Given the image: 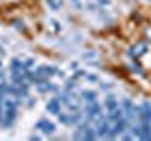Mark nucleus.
<instances>
[{
  "label": "nucleus",
  "mask_w": 151,
  "mask_h": 141,
  "mask_svg": "<svg viewBox=\"0 0 151 141\" xmlns=\"http://www.w3.org/2000/svg\"><path fill=\"white\" fill-rule=\"evenodd\" d=\"M136 115L140 117L142 122H151V103L144 102L140 107H136Z\"/></svg>",
  "instance_id": "nucleus-1"
},
{
  "label": "nucleus",
  "mask_w": 151,
  "mask_h": 141,
  "mask_svg": "<svg viewBox=\"0 0 151 141\" xmlns=\"http://www.w3.org/2000/svg\"><path fill=\"white\" fill-rule=\"evenodd\" d=\"M55 128H57V126L51 120H47V119H40L36 122V130H40L42 134H45V135H51L55 132Z\"/></svg>",
  "instance_id": "nucleus-2"
},
{
  "label": "nucleus",
  "mask_w": 151,
  "mask_h": 141,
  "mask_svg": "<svg viewBox=\"0 0 151 141\" xmlns=\"http://www.w3.org/2000/svg\"><path fill=\"white\" fill-rule=\"evenodd\" d=\"M100 113H102L100 103H98V102H91L87 105V109H85V117H87L89 120H94L96 117H100Z\"/></svg>",
  "instance_id": "nucleus-3"
},
{
  "label": "nucleus",
  "mask_w": 151,
  "mask_h": 141,
  "mask_svg": "<svg viewBox=\"0 0 151 141\" xmlns=\"http://www.w3.org/2000/svg\"><path fill=\"white\" fill-rule=\"evenodd\" d=\"M45 109L49 111L51 115H59V111H60V102H59V98H55V100H49V102H47Z\"/></svg>",
  "instance_id": "nucleus-4"
},
{
  "label": "nucleus",
  "mask_w": 151,
  "mask_h": 141,
  "mask_svg": "<svg viewBox=\"0 0 151 141\" xmlns=\"http://www.w3.org/2000/svg\"><path fill=\"white\" fill-rule=\"evenodd\" d=\"M38 90L40 92H57V87L53 83H49V81H42L38 85Z\"/></svg>",
  "instance_id": "nucleus-5"
},
{
  "label": "nucleus",
  "mask_w": 151,
  "mask_h": 141,
  "mask_svg": "<svg viewBox=\"0 0 151 141\" xmlns=\"http://www.w3.org/2000/svg\"><path fill=\"white\" fill-rule=\"evenodd\" d=\"M104 107H106V111H113V109H117V107H119V103H117V100L113 96H108L106 102H104Z\"/></svg>",
  "instance_id": "nucleus-6"
},
{
  "label": "nucleus",
  "mask_w": 151,
  "mask_h": 141,
  "mask_svg": "<svg viewBox=\"0 0 151 141\" xmlns=\"http://www.w3.org/2000/svg\"><path fill=\"white\" fill-rule=\"evenodd\" d=\"M81 96L85 98V102H87V103L96 102V92H94V90H83V92H81Z\"/></svg>",
  "instance_id": "nucleus-7"
},
{
  "label": "nucleus",
  "mask_w": 151,
  "mask_h": 141,
  "mask_svg": "<svg viewBox=\"0 0 151 141\" xmlns=\"http://www.w3.org/2000/svg\"><path fill=\"white\" fill-rule=\"evenodd\" d=\"M59 120L63 124H72V119H70V113H60L59 111Z\"/></svg>",
  "instance_id": "nucleus-8"
},
{
  "label": "nucleus",
  "mask_w": 151,
  "mask_h": 141,
  "mask_svg": "<svg viewBox=\"0 0 151 141\" xmlns=\"http://www.w3.org/2000/svg\"><path fill=\"white\" fill-rule=\"evenodd\" d=\"M34 103H36V102H34V98H28V102H27V105H28V107H32Z\"/></svg>",
  "instance_id": "nucleus-9"
},
{
  "label": "nucleus",
  "mask_w": 151,
  "mask_h": 141,
  "mask_svg": "<svg viewBox=\"0 0 151 141\" xmlns=\"http://www.w3.org/2000/svg\"><path fill=\"white\" fill-rule=\"evenodd\" d=\"M4 113V105H2V102H0V115Z\"/></svg>",
  "instance_id": "nucleus-10"
}]
</instances>
